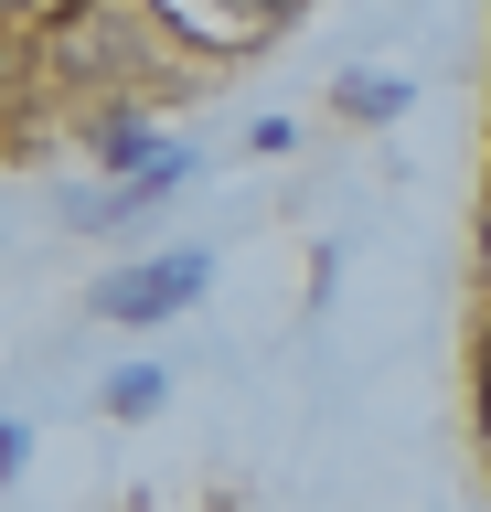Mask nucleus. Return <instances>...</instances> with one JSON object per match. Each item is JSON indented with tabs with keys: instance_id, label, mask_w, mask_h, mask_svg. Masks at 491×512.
<instances>
[{
	"instance_id": "nucleus-1",
	"label": "nucleus",
	"mask_w": 491,
	"mask_h": 512,
	"mask_svg": "<svg viewBox=\"0 0 491 512\" xmlns=\"http://www.w3.org/2000/svg\"><path fill=\"white\" fill-rule=\"evenodd\" d=\"M203 256H161V267H118V278L97 288V310L107 320H161V310H182V299H203Z\"/></svg>"
},
{
	"instance_id": "nucleus-2",
	"label": "nucleus",
	"mask_w": 491,
	"mask_h": 512,
	"mask_svg": "<svg viewBox=\"0 0 491 512\" xmlns=\"http://www.w3.org/2000/svg\"><path fill=\"white\" fill-rule=\"evenodd\" d=\"M107 406H118V416L161 406V363H129V374H107Z\"/></svg>"
}]
</instances>
